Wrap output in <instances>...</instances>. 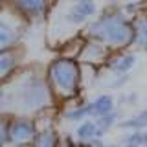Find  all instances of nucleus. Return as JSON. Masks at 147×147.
Instances as JSON below:
<instances>
[{
    "label": "nucleus",
    "instance_id": "nucleus-1",
    "mask_svg": "<svg viewBox=\"0 0 147 147\" xmlns=\"http://www.w3.org/2000/svg\"><path fill=\"white\" fill-rule=\"evenodd\" d=\"M88 40L103 44L112 53L125 52L132 46V20L121 9H110L99 15L86 28Z\"/></svg>",
    "mask_w": 147,
    "mask_h": 147
},
{
    "label": "nucleus",
    "instance_id": "nucleus-2",
    "mask_svg": "<svg viewBox=\"0 0 147 147\" xmlns=\"http://www.w3.org/2000/svg\"><path fill=\"white\" fill-rule=\"evenodd\" d=\"M48 86L59 99H72L81 90V68L76 59L59 57L48 66Z\"/></svg>",
    "mask_w": 147,
    "mask_h": 147
},
{
    "label": "nucleus",
    "instance_id": "nucleus-3",
    "mask_svg": "<svg viewBox=\"0 0 147 147\" xmlns=\"http://www.w3.org/2000/svg\"><path fill=\"white\" fill-rule=\"evenodd\" d=\"M17 101L18 107L26 112L44 109L52 101V92H50L48 83H44L39 77H28L17 92Z\"/></svg>",
    "mask_w": 147,
    "mask_h": 147
},
{
    "label": "nucleus",
    "instance_id": "nucleus-4",
    "mask_svg": "<svg viewBox=\"0 0 147 147\" xmlns=\"http://www.w3.org/2000/svg\"><path fill=\"white\" fill-rule=\"evenodd\" d=\"M37 132V123L31 118H15L9 119L7 127V145H30Z\"/></svg>",
    "mask_w": 147,
    "mask_h": 147
},
{
    "label": "nucleus",
    "instance_id": "nucleus-5",
    "mask_svg": "<svg viewBox=\"0 0 147 147\" xmlns=\"http://www.w3.org/2000/svg\"><path fill=\"white\" fill-rule=\"evenodd\" d=\"M110 55H112V52H110L109 48H105L103 44L96 42V40H86V42L83 44V48H81L79 57L88 64H101V63L107 64Z\"/></svg>",
    "mask_w": 147,
    "mask_h": 147
},
{
    "label": "nucleus",
    "instance_id": "nucleus-6",
    "mask_svg": "<svg viewBox=\"0 0 147 147\" xmlns=\"http://www.w3.org/2000/svg\"><path fill=\"white\" fill-rule=\"evenodd\" d=\"M96 11H98V6H96L94 0H77L70 7L66 18L72 24H83V22H86L88 18L94 17Z\"/></svg>",
    "mask_w": 147,
    "mask_h": 147
},
{
    "label": "nucleus",
    "instance_id": "nucleus-7",
    "mask_svg": "<svg viewBox=\"0 0 147 147\" xmlns=\"http://www.w3.org/2000/svg\"><path fill=\"white\" fill-rule=\"evenodd\" d=\"M134 64H136V55L129 52H116L107 61V66L116 76H127V72H131L134 68Z\"/></svg>",
    "mask_w": 147,
    "mask_h": 147
},
{
    "label": "nucleus",
    "instance_id": "nucleus-8",
    "mask_svg": "<svg viewBox=\"0 0 147 147\" xmlns=\"http://www.w3.org/2000/svg\"><path fill=\"white\" fill-rule=\"evenodd\" d=\"M132 20V44L140 50H147V13H138Z\"/></svg>",
    "mask_w": 147,
    "mask_h": 147
},
{
    "label": "nucleus",
    "instance_id": "nucleus-9",
    "mask_svg": "<svg viewBox=\"0 0 147 147\" xmlns=\"http://www.w3.org/2000/svg\"><path fill=\"white\" fill-rule=\"evenodd\" d=\"M59 144H61V138L53 127H44V129L37 127V132L30 147H59Z\"/></svg>",
    "mask_w": 147,
    "mask_h": 147
},
{
    "label": "nucleus",
    "instance_id": "nucleus-10",
    "mask_svg": "<svg viewBox=\"0 0 147 147\" xmlns=\"http://www.w3.org/2000/svg\"><path fill=\"white\" fill-rule=\"evenodd\" d=\"M90 105H92V114H94V118H99V116L114 112V98L110 94L98 96L94 101H90Z\"/></svg>",
    "mask_w": 147,
    "mask_h": 147
},
{
    "label": "nucleus",
    "instance_id": "nucleus-11",
    "mask_svg": "<svg viewBox=\"0 0 147 147\" xmlns=\"http://www.w3.org/2000/svg\"><path fill=\"white\" fill-rule=\"evenodd\" d=\"M118 127L125 129V131H145L147 129V110H140V112L125 118L123 121L118 123Z\"/></svg>",
    "mask_w": 147,
    "mask_h": 147
},
{
    "label": "nucleus",
    "instance_id": "nucleus-12",
    "mask_svg": "<svg viewBox=\"0 0 147 147\" xmlns=\"http://www.w3.org/2000/svg\"><path fill=\"white\" fill-rule=\"evenodd\" d=\"M76 136L83 144H90V142H94V140H99L94 119H85V121H81L79 127L76 129Z\"/></svg>",
    "mask_w": 147,
    "mask_h": 147
},
{
    "label": "nucleus",
    "instance_id": "nucleus-13",
    "mask_svg": "<svg viewBox=\"0 0 147 147\" xmlns=\"http://www.w3.org/2000/svg\"><path fill=\"white\" fill-rule=\"evenodd\" d=\"M64 118H66L68 121H85V119L94 118V114H92V105L83 103V105L68 109L66 112H64Z\"/></svg>",
    "mask_w": 147,
    "mask_h": 147
},
{
    "label": "nucleus",
    "instance_id": "nucleus-14",
    "mask_svg": "<svg viewBox=\"0 0 147 147\" xmlns=\"http://www.w3.org/2000/svg\"><path fill=\"white\" fill-rule=\"evenodd\" d=\"M94 123H96V129H98V138H101L105 132H109L110 129L118 123V112L114 110V112H110V114L99 116V118L94 119Z\"/></svg>",
    "mask_w": 147,
    "mask_h": 147
},
{
    "label": "nucleus",
    "instance_id": "nucleus-15",
    "mask_svg": "<svg viewBox=\"0 0 147 147\" xmlns=\"http://www.w3.org/2000/svg\"><path fill=\"white\" fill-rule=\"evenodd\" d=\"M17 2L28 15H42L48 7L50 0H17Z\"/></svg>",
    "mask_w": 147,
    "mask_h": 147
},
{
    "label": "nucleus",
    "instance_id": "nucleus-16",
    "mask_svg": "<svg viewBox=\"0 0 147 147\" xmlns=\"http://www.w3.org/2000/svg\"><path fill=\"white\" fill-rule=\"evenodd\" d=\"M15 30L7 24V22L0 20V52L2 50H7L9 46L15 42Z\"/></svg>",
    "mask_w": 147,
    "mask_h": 147
},
{
    "label": "nucleus",
    "instance_id": "nucleus-17",
    "mask_svg": "<svg viewBox=\"0 0 147 147\" xmlns=\"http://www.w3.org/2000/svg\"><path fill=\"white\" fill-rule=\"evenodd\" d=\"M15 64H17V59L13 57V55L0 53V79H4V77L15 68Z\"/></svg>",
    "mask_w": 147,
    "mask_h": 147
},
{
    "label": "nucleus",
    "instance_id": "nucleus-18",
    "mask_svg": "<svg viewBox=\"0 0 147 147\" xmlns=\"http://www.w3.org/2000/svg\"><path fill=\"white\" fill-rule=\"evenodd\" d=\"M123 147H144L142 142V131H129L121 140Z\"/></svg>",
    "mask_w": 147,
    "mask_h": 147
},
{
    "label": "nucleus",
    "instance_id": "nucleus-19",
    "mask_svg": "<svg viewBox=\"0 0 147 147\" xmlns=\"http://www.w3.org/2000/svg\"><path fill=\"white\" fill-rule=\"evenodd\" d=\"M7 127H9V119L0 116V147L7 145Z\"/></svg>",
    "mask_w": 147,
    "mask_h": 147
},
{
    "label": "nucleus",
    "instance_id": "nucleus-20",
    "mask_svg": "<svg viewBox=\"0 0 147 147\" xmlns=\"http://www.w3.org/2000/svg\"><path fill=\"white\" fill-rule=\"evenodd\" d=\"M59 147H79L76 144V142L72 140V138H64V140H61V144H59Z\"/></svg>",
    "mask_w": 147,
    "mask_h": 147
},
{
    "label": "nucleus",
    "instance_id": "nucleus-21",
    "mask_svg": "<svg viewBox=\"0 0 147 147\" xmlns=\"http://www.w3.org/2000/svg\"><path fill=\"white\" fill-rule=\"evenodd\" d=\"M142 142H144V145H147V129L142 131Z\"/></svg>",
    "mask_w": 147,
    "mask_h": 147
},
{
    "label": "nucleus",
    "instance_id": "nucleus-22",
    "mask_svg": "<svg viewBox=\"0 0 147 147\" xmlns=\"http://www.w3.org/2000/svg\"><path fill=\"white\" fill-rule=\"evenodd\" d=\"M17 147H30V145H17Z\"/></svg>",
    "mask_w": 147,
    "mask_h": 147
}]
</instances>
